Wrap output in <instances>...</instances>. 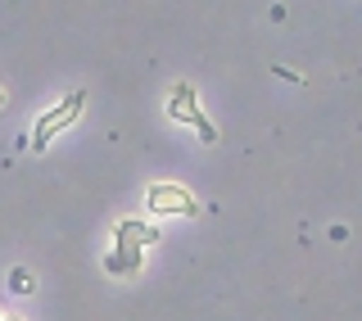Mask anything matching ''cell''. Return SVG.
I'll return each instance as SVG.
<instances>
[{"label": "cell", "instance_id": "277c9868", "mask_svg": "<svg viewBox=\"0 0 362 321\" xmlns=\"http://www.w3.org/2000/svg\"><path fill=\"white\" fill-rule=\"evenodd\" d=\"M145 204H150L154 217H199V199L177 181H154L145 190Z\"/></svg>", "mask_w": 362, "mask_h": 321}, {"label": "cell", "instance_id": "7a4b0ae2", "mask_svg": "<svg viewBox=\"0 0 362 321\" xmlns=\"http://www.w3.org/2000/svg\"><path fill=\"white\" fill-rule=\"evenodd\" d=\"M82 109H86V91H68L59 105L45 109L41 118H37V127H32V141H28V145H32L37 154H41V150H50V141L68 127V122H77V113H82Z\"/></svg>", "mask_w": 362, "mask_h": 321}, {"label": "cell", "instance_id": "8992f818", "mask_svg": "<svg viewBox=\"0 0 362 321\" xmlns=\"http://www.w3.org/2000/svg\"><path fill=\"white\" fill-rule=\"evenodd\" d=\"M5 100H9V91H5V86H0V109H5Z\"/></svg>", "mask_w": 362, "mask_h": 321}, {"label": "cell", "instance_id": "6da1fadb", "mask_svg": "<svg viewBox=\"0 0 362 321\" xmlns=\"http://www.w3.org/2000/svg\"><path fill=\"white\" fill-rule=\"evenodd\" d=\"M154 240H158V226L141 222V217H118V226H113V249L105 258V272H109V276H136V272H141L145 245H154Z\"/></svg>", "mask_w": 362, "mask_h": 321}, {"label": "cell", "instance_id": "5b68a950", "mask_svg": "<svg viewBox=\"0 0 362 321\" xmlns=\"http://www.w3.org/2000/svg\"><path fill=\"white\" fill-rule=\"evenodd\" d=\"M9 290H14V294H32V290H37V276L23 272V267H14V272H9Z\"/></svg>", "mask_w": 362, "mask_h": 321}, {"label": "cell", "instance_id": "3957f363", "mask_svg": "<svg viewBox=\"0 0 362 321\" xmlns=\"http://www.w3.org/2000/svg\"><path fill=\"white\" fill-rule=\"evenodd\" d=\"M168 118H173V122H190V127H195V136H199L204 145H213V141H218V127H213V122L204 118L199 95H195V86H190V82H177L173 91H168Z\"/></svg>", "mask_w": 362, "mask_h": 321}, {"label": "cell", "instance_id": "52a82bcc", "mask_svg": "<svg viewBox=\"0 0 362 321\" xmlns=\"http://www.w3.org/2000/svg\"><path fill=\"white\" fill-rule=\"evenodd\" d=\"M0 321H23V317H0Z\"/></svg>", "mask_w": 362, "mask_h": 321}]
</instances>
